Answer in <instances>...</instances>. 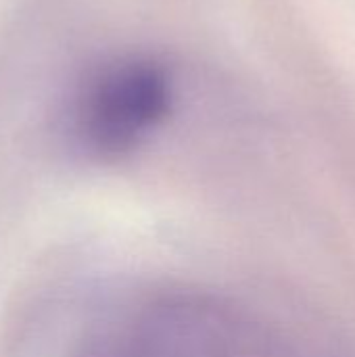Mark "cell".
<instances>
[{
	"instance_id": "6da1fadb",
	"label": "cell",
	"mask_w": 355,
	"mask_h": 357,
	"mask_svg": "<svg viewBox=\"0 0 355 357\" xmlns=\"http://www.w3.org/2000/svg\"><path fill=\"white\" fill-rule=\"evenodd\" d=\"M169 82L151 61H123L105 69L82 96L80 132L100 155L132 151L167 113Z\"/></svg>"
}]
</instances>
